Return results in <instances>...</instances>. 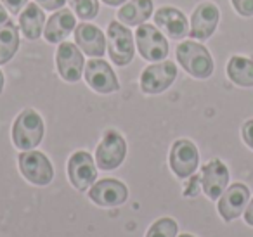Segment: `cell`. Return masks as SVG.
<instances>
[{
    "instance_id": "cell-26",
    "label": "cell",
    "mask_w": 253,
    "mask_h": 237,
    "mask_svg": "<svg viewBox=\"0 0 253 237\" xmlns=\"http://www.w3.org/2000/svg\"><path fill=\"white\" fill-rule=\"evenodd\" d=\"M200 184H201V177L193 173L189 178V184L186 185L184 196H186V198H194V196H198V192H200Z\"/></svg>"
},
{
    "instance_id": "cell-5",
    "label": "cell",
    "mask_w": 253,
    "mask_h": 237,
    "mask_svg": "<svg viewBox=\"0 0 253 237\" xmlns=\"http://www.w3.org/2000/svg\"><path fill=\"white\" fill-rule=\"evenodd\" d=\"M19 170L28 182L39 187H45L54 178V166L50 159L40 151H23L19 154Z\"/></svg>"
},
{
    "instance_id": "cell-14",
    "label": "cell",
    "mask_w": 253,
    "mask_h": 237,
    "mask_svg": "<svg viewBox=\"0 0 253 237\" xmlns=\"http://www.w3.org/2000/svg\"><path fill=\"white\" fill-rule=\"evenodd\" d=\"M218 19H220V12L218 7L211 2H203L194 9L193 16H191V30L189 35L191 39L198 40H207L213 35L217 30Z\"/></svg>"
},
{
    "instance_id": "cell-24",
    "label": "cell",
    "mask_w": 253,
    "mask_h": 237,
    "mask_svg": "<svg viewBox=\"0 0 253 237\" xmlns=\"http://www.w3.org/2000/svg\"><path fill=\"white\" fill-rule=\"evenodd\" d=\"M177 232H179V227H177V222L172 218H160L149 227L146 237H177Z\"/></svg>"
},
{
    "instance_id": "cell-17",
    "label": "cell",
    "mask_w": 253,
    "mask_h": 237,
    "mask_svg": "<svg viewBox=\"0 0 253 237\" xmlns=\"http://www.w3.org/2000/svg\"><path fill=\"white\" fill-rule=\"evenodd\" d=\"M155 25L163 30L169 39L180 40L189 33V23L187 18L175 7H160L155 12Z\"/></svg>"
},
{
    "instance_id": "cell-1",
    "label": "cell",
    "mask_w": 253,
    "mask_h": 237,
    "mask_svg": "<svg viewBox=\"0 0 253 237\" xmlns=\"http://www.w3.org/2000/svg\"><path fill=\"white\" fill-rule=\"evenodd\" d=\"M43 119L35 109H25L19 113L12 125V142L18 149L32 151L40 146L43 139Z\"/></svg>"
},
{
    "instance_id": "cell-18",
    "label": "cell",
    "mask_w": 253,
    "mask_h": 237,
    "mask_svg": "<svg viewBox=\"0 0 253 237\" xmlns=\"http://www.w3.org/2000/svg\"><path fill=\"white\" fill-rule=\"evenodd\" d=\"M75 28H77V18L73 12L68 9H59L45 23L43 37L49 43H61L68 39L71 32H75Z\"/></svg>"
},
{
    "instance_id": "cell-30",
    "label": "cell",
    "mask_w": 253,
    "mask_h": 237,
    "mask_svg": "<svg viewBox=\"0 0 253 237\" xmlns=\"http://www.w3.org/2000/svg\"><path fill=\"white\" fill-rule=\"evenodd\" d=\"M245 222L248 223V225L253 227V199L248 202V206H246V211H245Z\"/></svg>"
},
{
    "instance_id": "cell-32",
    "label": "cell",
    "mask_w": 253,
    "mask_h": 237,
    "mask_svg": "<svg viewBox=\"0 0 253 237\" xmlns=\"http://www.w3.org/2000/svg\"><path fill=\"white\" fill-rule=\"evenodd\" d=\"M106 5H111V7H116V5H122L123 2H126V0H102Z\"/></svg>"
},
{
    "instance_id": "cell-9",
    "label": "cell",
    "mask_w": 253,
    "mask_h": 237,
    "mask_svg": "<svg viewBox=\"0 0 253 237\" xmlns=\"http://www.w3.org/2000/svg\"><path fill=\"white\" fill-rule=\"evenodd\" d=\"M177 78V66L172 61L156 63L148 66L141 75V90L144 94H162Z\"/></svg>"
},
{
    "instance_id": "cell-2",
    "label": "cell",
    "mask_w": 253,
    "mask_h": 237,
    "mask_svg": "<svg viewBox=\"0 0 253 237\" xmlns=\"http://www.w3.org/2000/svg\"><path fill=\"white\" fill-rule=\"evenodd\" d=\"M177 61L191 77L200 80L210 78L213 73V59L208 49L193 40L182 42L177 47Z\"/></svg>"
},
{
    "instance_id": "cell-31",
    "label": "cell",
    "mask_w": 253,
    "mask_h": 237,
    "mask_svg": "<svg viewBox=\"0 0 253 237\" xmlns=\"http://www.w3.org/2000/svg\"><path fill=\"white\" fill-rule=\"evenodd\" d=\"M9 19V12H7V9L4 7V5L0 4V25H4L5 21Z\"/></svg>"
},
{
    "instance_id": "cell-29",
    "label": "cell",
    "mask_w": 253,
    "mask_h": 237,
    "mask_svg": "<svg viewBox=\"0 0 253 237\" xmlns=\"http://www.w3.org/2000/svg\"><path fill=\"white\" fill-rule=\"evenodd\" d=\"M241 135H243V140L246 142V146H248L250 149H253V119H248V121L243 125Z\"/></svg>"
},
{
    "instance_id": "cell-23",
    "label": "cell",
    "mask_w": 253,
    "mask_h": 237,
    "mask_svg": "<svg viewBox=\"0 0 253 237\" xmlns=\"http://www.w3.org/2000/svg\"><path fill=\"white\" fill-rule=\"evenodd\" d=\"M71 11L84 21L94 19L99 14V0H68Z\"/></svg>"
},
{
    "instance_id": "cell-33",
    "label": "cell",
    "mask_w": 253,
    "mask_h": 237,
    "mask_svg": "<svg viewBox=\"0 0 253 237\" xmlns=\"http://www.w3.org/2000/svg\"><path fill=\"white\" fill-rule=\"evenodd\" d=\"M4 83H5V80H4V73L0 71V94H2V90H4Z\"/></svg>"
},
{
    "instance_id": "cell-6",
    "label": "cell",
    "mask_w": 253,
    "mask_h": 237,
    "mask_svg": "<svg viewBox=\"0 0 253 237\" xmlns=\"http://www.w3.org/2000/svg\"><path fill=\"white\" fill-rule=\"evenodd\" d=\"M137 50L149 63H160L169 56V42L156 25H141L135 33Z\"/></svg>"
},
{
    "instance_id": "cell-13",
    "label": "cell",
    "mask_w": 253,
    "mask_h": 237,
    "mask_svg": "<svg viewBox=\"0 0 253 237\" xmlns=\"http://www.w3.org/2000/svg\"><path fill=\"white\" fill-rule=\"evenodd\" d=\"M250 201V189L245 184H232L218 198V213L225 222H232L243 215Z\"/></svg>"
},
{
    "instance_id": "cell-25",
    "label": "cell",
    "mask_w": 253,
    "mask_h": 237,
    "mask_svg": "<svg viewBox=\"0 0 253 237\" xmlns=\"http://www.w3.org/2000/svg\"><path fill=\"white\" fill-rule=\"evenodd\" d=\"M232 5H234L236 12L241 16H253V0H231Z\"/></svg>"
},
{
    "instance_id": "cell-10",
    "label": "cell",
    "mask_w": 253,
    "mask_h": 237,
    "mask_svg": "<svg viewBox=\"0 0 253 237\" xmlns=\"http://www.w3.org/2000/svg\"><path fill=\"white\" fill-rule=\"evenodd\" d=\"M170 168L179 178H187L196 171L200 164V153L194 142L187 139H179L170 149Z\"/></svg>"
},
{
    "instance_id": "cell-16",
    "label": "cell",
    "mask_w": 253,
    "mask_h": 237,
    "mask_svg": "<svg viewBox=\"0 0 253 237\" xmlns=\"http://www.w3.org/2000/svg\"><path fill=\"white\" fill-rule=\"evenodd\" d=\"M75 43L90 57H102L108 50L106 37L97 26L82 23L75 28Z\"/></svg>"
},
{
    "instance_id": "cell-4",
    "label": "cell",
    "mask_w": 253,
    "mask_h": 237,
    "mask_svg": "<svg viewBox=\"0 0 253 237\" xmlns=\"http://www.w3.org/2000/svg\"><path fill=\"white\" fill-rule=\"evenodd\" d=\"M126 142L116 130H106L95 149V164L104 171L116 170L125 161Z\"/></svg>"
},
{
    "instance_id": "cell-7",
    "label": "cell",
    "mask_w": 253,
    "mask_h": 237,
    "mask_svg": "<svg viewBox=\"0 0 253 237\" xmlns=\"http://www.w3.org/2000/svg\"><path fill=\"white\" fill-rule=\"evenodd\" d=\"M56 66L61 78L68 83H75L85 71V59L80 47L71 42H61L56 52Z\"/></svg>"
},
{
    "instance_id": "cell-19",
    "label": "cell",
    "mask_w": 253,
    "mask_h": 237,
    "mask_svg": "<svg viewBox=\"0 0 253 237\" xmlns=\"http://www.w3.org/2000/svg\"><path fill=\"white\" fill-rule=\"evenodd\" d=\"M153 0H130L120 7L116 18L126 26H141L151 18Z\"/></svg>"
},
{
    "instance_id": "cell-21",
    "label": "cell",
    "mask_w": 253,
    "mask_h": 237,
    "mask_svg": "<svg viewBox=\"0 0 253 237\" xmlns=\"http://www.w3.org/2000/svg\"><path fill=\"white\" fill-rule=\"evenodd\" d=\"M19 49V30L11 19L0 25V64H5Z\"/></svg>"
},
{
    "instance_id": "cell-8",
    "label": "cell",
    "mask_w": 253,
    "mask_h": 237,
    "mask_svg": "<svg viewBox=\"0 0 253 237\" xmlns=\"http://www.w3.org/2000/svg\"><path fill=\"white\" fill-rule=\"evenodd\" d=\"M68 178L77 191H87L95 184L97 170L94 158L87 151H77L68 159Z\"/></svg>"
},
{
    "instance_id": "cell-28",
    "label": "cell",
    "mask_w": 253,
    "mask_h": 237,
    "mask_svg": "<svg viewBox=\"0 0 253 237\" xmlns=\"http://www.w3.org/2000/svg\"><path fill=\"white\" fill-rule=\"evenodd\" d=\"M35 2L45 11H59L66 4V0H35Z\"/></svg>"
},
{
    "instance_id": "cell-11",
    "label": "cell",
    "mask_w": 253,
    "mask_h": 237,
    "mask_svg": "<svg viewBox=\"0 0 253 237\" xmlns=\"http://www.w3.org/2000/svg\"><path fill=\"white\" fill-rule=\"evenodd\" d=\"M85 81L92 90L99 92V94H113V92L120 90V83L116 80L115 71L111 70L106 61L101 57H92L87 64H85Z\"/></svg>"
},
{
    "instance_id": "cell-15",
    "label": "cell",
    "mask_w": 253,
    "mask_h": 237,
    "mask_svg": "<svg viewBox=\"0 0 253 237\" xmlns=\"http://www.w3.org/2000/svg\"><path fill=\"white\" fill-rule=\"evenodd\" d=\"M229 184V170L220 159H211L201 170V189L211 199L217 201L222 192L227 189Z\"/></svg>"
},
{
    "instance_id": "cell-12",
    "label": "cell",
    "mask_w": 253,
    "mask_h": 237,
    "mask_svg": "<svg viewBox=\"0 0 253 237\" xmlns=\"http://www.w3.org/2000/svg\"><path fill=\"white\" fill-rule=\"evenodd\" d=\"M88 198L102 208H115L126 201L128 189L123 182L115 180V178H104L92 185L88 191Z\"/></svg>"
},
{
    "instance_id": "cell-3",
    "label": "cell",
    "mask_w": 253,
    "mask_h": 237,
    "mask_svg": "<svg viewBox=\"0 0 253 237\" xmlns=\"http://www.w3.org/2000/svg\"><path fill=\"white\" fill-rule=\"evenodd\" d=\"M106 45H108V54L111 61L118 66H126L130 64L135 54L134 35L123 23L111 21L106 33Z\"/></svg>"
},
{
    "instance_id": "cell-22",
    "label": "cell",
    "mask_w": 253,
    "mask_h": 237,
    "mask_svg": "<svg viewBox=\"0 0 253 237\" xmlns=\"http://www.w3.org/2000/svg\"><path fill=\"white\" fill-rule=\"evenodd\" d=\"M227 77L239 87H253V61L234 56L227 63Z\"/></svg>"
},
{
    "instance_id": "cell-27",
    "label": "cell",
    "mask_w": 253,
    "mask_h": 237,
    "mask_svg": "<svg viewBox=\"0 0 253 237\" xmlns=\"http://www.w3.org/2000/svg\"><path fill=\"white\" fill-rule=\"evenodd\" d=\"M2 4L5 5V9H7L9 12L18 14V12H21L23 9L28 5V0H2Z\"/></svg>"
},
{
    "instance_id": "cell-20",
    "label": "cell",
    "mask_w": 253,
    "mask_h": 237,
    "mask_svg": "<svg viewBox=\"0 0 253 237\" xmlns=\"http://www.w3.org/2000/svg\"><path fill=\"white\" fill-rule=\"evenodd\" d=\"M45 28V14L39 4H28L19 14V30L28 40L40 39Z\"/></svg>"
},
{
    "instance_id": "cell-34",
    "label": "cell",
    "mask_w": 253,
    "mask_h": 237,
    "mask_svg": "<svg viewBox=\"0 0 253 237\" xmlns=\"http://www.w3.org/2000/svg\"><path fill=\"white\" fill-rule=\"evenodd\" d=\"M179 237H194V236H191V234H180Z\"/></svg>"
}]
</instances>
